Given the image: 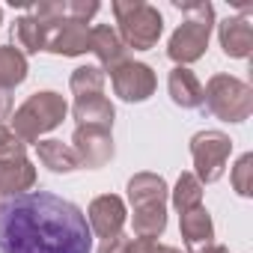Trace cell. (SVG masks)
I'll use <instances>...</instances> for the list:
<instances>
[{"mask_svg": "<svg viewBox=\"0 0 253 253\" xmlns=\"http://www.w3.org/2000/svg\"><path fill=\"white\" fill-rule=\"evenodd\" d=\"M0 253H92V229L75 203L27 191L0 203Z\"/></svg>", "mask_w": 253, "mask_h": 253, "instance_id": "6da1fadb", "label": "cell"}, {"mask_svg": "<svg viewBox=\"0 0 253 253\" xmlns=\"http://www.w3.org/2000/svg\"><path fill=\"white\" fill-rule=\"evenodd\" d=\"M176 9H182L188 18L176 27V33L170 36L167 54L176 66H188L194 60H200L209 48V36H211V24H214V9L211 3L200 0V3H173Z\"/></svg>", "mask_w": 253, "mask_h": 253, "instance_id": "7a4b0ae2", "label": "cell"}, {"mask_svg": "<svg viewBox=\"0 0 253 253\" xmlns=\"http://www.w3.org/2000/svg\"><path fill=\"white\" fill-rule=\"evenodd\" d=\"M69 104L63 101V95L45 89V92H33L12 116V134L21 143H39V137L66 119Z\"/></svg>", "mask_w": 253, "mask_h": 253, "instance_id": "3957f363", "label": "cell"}, {"mask_svg": "<svg viewBox=\"0 0 253 253\" xmlns=\"http://www.w3.org/2000/svg\"><path fill=\"white\" fill-rule=\"evenodd\" d=\"M113 15L119 24V39L134 51H149L161 39L164 18L155 6L143 3V0H116Z\"/></svg>", "mask_w": 253, "mask_h": 253, "instance_id": "277c9868", "label": "cell"}, {"mask_svg": "<svg viewBox=\"0 0 253 253\" xmlns=\"http://www.w3.org/2000/svg\"><path fill=\"white\" fill-rule=\"evenodd\" d=\"M203 104L223 122H244L253 113V89L232 75H214L203 86Z\"/></svg>", "mask_w": 253, "mask_h": 253, "instance_id": "5b68a950", "label": "cell"}, {"mask_svg": "<svg viewBox=\"0 0 253 253\" xmlns=\"http://www.w3.org/2000/svg\"><path fill=\"white\" fill-rule=\"evenodd\" d=\"M232 152V140L223 131H200L191 137V155H194V167H197V179L200 182H217L226 170Z\"/></svg>", "mask_w": 253, "mask_h": 253, "instance_id": "8992f818", "label": "cell"}, {"mask_svg": "<svg viewBox=\"0 0 253 253\" xmlns=\"http://www.w3.org/2000/svg\"><path fill=\"white\" fill-rule=\"evenodd\" d=\"M72 149L78 155V164L86 170H98L113 158V137L110 128H95V125H78L72 134Z\"/></svg>", "mask_w": 253, "mask_h": 253, "instance_id": "52a82bcc", "label": "cell"}, {"mask_svg": "<svg viewBox=\"0 0 253 253\" xmlns=\"http://www.w3.org/2000/svg\"><path fill=\"white\" fill-rule=\"evenodd\" d=\"M113 81V92L122 101H146L155 92V72L146 63H134V60H125L110 72Z\"/></svg>", "mask_w": 253, "mask_h": 253, "instance_id": "ba28073f", "label": "cell"}, {"mask_svg": "<svg viewBox=\"0 0 253 253\" xmlns=\"http://www.w3.org/2000/svg\"><path fill=\"white\" fill-rule=\"evenodd\" d=\"M125 203L119 200V197H113V194H101V197H95L92 203H89V209H86V223H89V229L104 241V238H110V235H116L119 229H122V223H125Z\"/></svg>", "mask_w": 253, "mask_h": 253, "instance_id": "9c48e42d", "label": "cell"}, {"mask_svg": "<svg viewBox=\"0 0 253 253\" xmlns=\"http://www.w3.org/2000/svg\"><path fill=\"white\" fill-rule=\"evenodd\" d=\"M45 51L51 54H63V57H78L89 51V27L72 18H63L57 24H51L48 30V42Z\"/></svg>", "mask_w": 253, "mask_h": 253, "instance_id": "30bf717a", "label": "cell"}, {"mask_svg": "<svg viewBox=\"0 0 253 253\" xmlns=\"http://www.w3.org/2000/svg\"><path fill=\"white\" fill-rule=\"evenodd\" d=\"M217 36H220V48H223L226 57H235V60L250 57V51H253V21H250L247 9L241 15L226 18L220 24Z\"/></svg>", "mask_w": 253, "mask_h": 253, "instance_id": "8fae6325", "label": "cell"}, {"mask_svg": "<svg viewBox=\"0 0 253 253\" xmlns=\"http://www.w3.org/2000/svg\"><path fill=\"white\" fill-rule=\"evenodd\" d=\"M33 185H36V167L27 161V155L0 158V197L27 194Z\"/></svg>", "mask_w": 253, "mask_h": 253, "instance_id": "7c38bea8", "label": "cell"}, {"mask_svg": "<svg viewBox=\"0 0 253 253\" xmlns=\"http://www.w3.org/2000/svg\"><path fill=\"white\" fill-rule=\"evenodd\" d=\"M179 226H182V238H185L191 253H200L209 244H214V223H211V214L206 211V206L182 211Z\"/></svg>", "mask_w": 253, "mask_h": 253, "instance_id": "4fadbf2b", "label": "cell"}, {"mask_svg": "<svg viewBox=\"0 0 253 253\" xmlns=\"http://www.w3.org/2000/svg\"><path fill=\"white\" fill-rule=\"evenodd\" d=\"M89 51L98 57V63L113 72L119 63H125V45L119 39V33L107 24H98V27H89Z\"/></svg>", "mask_w": 253, "mask_h": 253, "instance_id": "5bb4252c", "label": "cell"}, {"mask_svg": "<svg viewBox=\"0 0 253 253\" xmlns=\"http://www.w3.org/2000/svg\"><path fill=\"white\" fill-rule=\"evenodd\" d=\"M167 89H170L173 104H179V107H185V110L203 107V84L197 81V75H194L188 66H176V69L170 72Z\"/></svg>", "mask_w": 253, "mask_h": 253, "instance_id": "9a60e30c", "label": "cell"}, {"mask_svg": "<svg viewBox=\"0 0 253 253\" xmlns=\"http://www.w3.org/2000/svg\"><path fill=\"white\" fill-rule=\"evenodd\" d=\"M78 125H95V128H110L113 125V104L104 98V95H84V98H75V107H72Z\"/></svg>", "mask_w": 253, "mask_h": 253, "instance_id": "2e32d148", "label": "cell"}, {"mask_svg": "<svg viewBox=\"0 0 253 253\" xmlns=\"http://www.w3.org/2000/svg\"><path fill=\"white\" fill-rule=\"evenodd\" d=\"M48 30H51V24H42V21H39V18H33V15L18 18V21H15V27H12L15 51H21V54H39V51H45Z\"/></svg>", "mask_w": 253, "mask_h": 253, "instance_id": "e0dca14e", "label": "cell"}, {"mask_svg": "<svg viewBox=\"0 0 253 253\" xmlns=\"http://www.w3.org/2000/svg\"><path fill=\"white\" fill-rule=\"evenodd\" d=\"M167 182L155 173H137L128 179V200L131 209L137 206H152V203H167Z\"/></svg>", "mask_w": 253, "mask_h": 253, "instance_id": "ac0fdd59", "label": "cell"}, {"mask_svg": "<svg viewBox=\"0 0 253 253\" xmlns=\"http://www.w3.org/2000/svg\"><path fill=\"white\" fill-rule=\"evenodd\" d=\"M36 152H39V161L48 170H54V173H72V170L81 167L75 149L66 146L63 140H39L36 143Z\"/></svg>", "mask_w": 253, "mask_h": 253, "instance_id": "d6986e66", "label": "cell"}, {"mask_svg": "<svg viewBox=\"0 0 253 253\" xmlns=\"http://www.w3.org/2000/svg\"><path fill=\"white\" fill-rule=\"evenodd\" d=\"M134 235L137 238H158L167 229V203H152V206H137L131 217Z\"/></svg>", "mask_w": 253, "mask_h": 253, "instance_id": "ffe728a7", "label": "cell"}, {"mask_svg": "<svg viewBox=\"0 0 253 253\" xmlns=\"http://www.w3.org/2000/svg\"><path fill=\"white\" fill-rule=\"evenodd\" d=\"M27 78V57L12 45H0V89L12 92Z\"/></svg>", "mask_w": 253, "mask_h": 253, "instance_id": "44dd1931", "label": "cell"}, {"mask_svg": "<svg viewBox=\"0 0 253 253\" xmlns=\"http://www.w3.org/2000/svg\"><path fill=\"white\" fill-rule=\"evenodd\" d=\"M75 98H84V95H101L104 89V69L98 66H81L72 72V81H69Z\"/></svg>", "mask_w": 253, "mask_h": 253, "instance_id": "7402d4cb", "label": "cell"}, {"mask_svg": "<svg viewBox=\"0 0 253 253\" xmlns=\"http://www.w3.org/2000/svg\"><path fill=\"white\" fill-rule=\"evenodd\" d=\"M173 206H176L179 211H188V209L203 206V182H200L194 173H182V176H179L176 191H173Z\"/></svg>", "mask_w": 253, "mask_h": 253, "instance_id": "603a6c76", "label": "cell"}, {"mask_svg": "<svg viewBox=\"0 0 253 253\" xmlns=\"http://www.w3.org/2000/svg\"><path fill=\"white\" fill-rule=\"evenodd\" d=\"M232 188L238 197H250L253 194V155H241L238 164L232 167Z\"/></svg>", "mask_w": 253, "mask_h": 253, "instance_id": "cb8c5ba5", "label": "cell"}, {"mask_svg": "<svg viewBox=\"0 0 253 253\" xmlns=\"http://www.w3.org/2000/svg\"><path fill=\"white\" fill-rule=\"evenodd\" d=\"M95 12H98V3H95V0H66V15H69L72 21L86 24Z\"/></svg>", "mask_w": 253, "mask_h": 253, "instance_id": "d4e9b609", "label": "cell"}, {"mask_svg": "<svg viewBox=\"0 0 253 253\" xmlns=\"http://www.w3.org/2000/svg\"><path fill=\"white\" fill-rule=\"evenodd\" d=\"M15 155H24V143L12 134V128L0 122V158H15Z\"/></svg>", "mask_w": 253, "mask_h": 253, "instance_id": "484cf974", "label": "cell"}, {"mask_svg": "<svg viewBox=\"0 0 253 253\" xmlns=\"http://www.w3.org/2000/svg\"><path fill=\"white\" fill-rule=\"evenodd\" d=\"M128 244H131V238H128V235L116 232V235H110V238H104V241H101L98 253H128Z\"/></svg>", "mask_w": 253, "mask_h": 253, "instance_id": "4316f807", "label": "cell"}, {"mask_svg": "<svg viewBox=\"0 0 253 253\" xmlns=\"http://www.w3.org/2000/svg\"><path fill=\"white\" fill-rule=\"evenodd\" d=\"M12 113V95L6 89H0V119H6Z\"/></svg>", "mask_w": 253, "mask_h": 253, "instance_id": "83f0119b", "label": "cell"}, {"mask_svg": "<svg viewBox=\"0 0 253 253\" xmlns=\"http://www.w3.org/2000/svg\"><path fill=\"white\" fill-rule=\"evenodd\" d=\"M152 253H182V250H179V247H170V244H161V241H155Z\"/></svg>", "mask_w": 253, "mask_h": 253, "instance_id": "f1b7e54d", "label": "cell"}, {"mask_svg": "<svg viewBox=\"0 0 253 253\" xmlns=\"http://www.w3.org/2000/svg\"><path fill=\"white\" fill-rule=\"evenodd\" d=\"M200 253H229L226 247H220V244H209L206 250H200Z\"/></svg>", "mask_w": 253, "mask_h": 253, "instance_id": "f546056e", "label": "cell"}, {"mask_svg": "<svg viewBox=\"0 0 253 253\" xmlns=\"http://www.w3.org/2000/svg\"><path fill=\"white\" fill-rule=\"evenodd\" d=\"M0 15H3V12H0Z\"/></svg>", "mask_w": 253, "mask_h": 253, "instance_id": "4dcf8cb0", "label": "cell"}]
</instances>
